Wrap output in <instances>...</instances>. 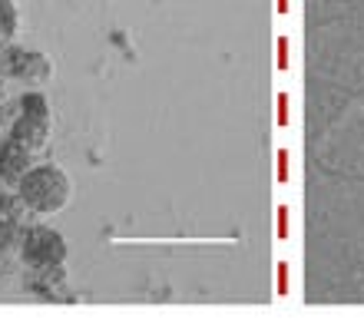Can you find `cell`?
I'll list each match as a JSON object with an SVG mask.
<instances>
[{
    "mask_svg": "<svg viewBox=\"0 0 364 334\" xmlns=\"http://www.w3.org/2000/svg\"><path fill=\"white\" fill-rule=\"evenodd\" d=\"M20 33V7L17 0H0V50L10 47Z\"/></svg>",
    "mask_w": 364,
    "mask_h": 334,
    "instance_id": "obj_6",
    "label": "cell"
},
{
    "mask_svg": "<svg viewBox=\"0 0 364 334\" xmlns=\"http://www.w3.org/2000/svg\"><path fill=\"white\" fill-rule=\"evenodd\" d=\"M33 163H37V156L30 153V149H23L14 136L0 139V179L7 182V185H17V182L30 172Z\"/></svg>",
    "mask_w": 364,
    "mask_h": 334,
    "instance_id": "obj_5",
    "label": "cell"
},
{
    "mask_svg": "<svg viewBox=\"0 0 364 334\" xmlns=\"http://www.w3.org/2000/svg\"><path fill=\"white\" fill-rule=\"evenodd\" d=\"M53 77V63L47 53L40 50H23V47H4L0 50V86H14L20 93L27 90H43Z\"/></svg>",
    "mask_w": 364,
    "mask_h": 334,
    "instance_id": "obj_3",
    "label": "cell"
},
{
    "mask_svg": "<svg viewBox=\"0 0 364 334\" xmlns=\"http://www.w3.org/2000/svg\"><path fill=\"white\" fill-rule=\"evenodd\" d=\"M20 255L33 271H53V268L63 265L67 258V242L63 235L47 225H23L20 232Z\"/></svg>",
    "mask_w": 364,
    "mask_h": 334,
    "instance_id": "obj_4",
    "label": "cell"
},
{
    "mask_svg": "<svg viewBox=\"0 0 364 334\" xmlns=\"http://www.w3.org/2000/svg\"><path fill=\"white\" fill-rule=\"evenodd\" d=\"M10 133L23 149H30L33 156H40L47 149L50 143V103L47 96L40 93V90H27V93H20L10 106Z\"/></svg>",
    "mask_w": 364,
    "mask_h": 334,
    "instance_id": "obj_2",
    "label": "cell"
},
{
    "mask_svg": "<svg viewBox=\"0 0 364 334\" xmlns=\"http://www.w3.org/2000/svg\"><path fill=\"white\" fill-rule=\"evenodd\" d=\"M17 199L30 215H57L70 202L67 172L53 163H33L27 176L17 182Z\"/></svg>",
    "mask_w": 364,
    "mask_h": 334,
    "instance_id": "obj_1",
    "label": "cell"
},
{
    "mask_svg": "<svg viewBox=\"0 0 364 334\" xmlns=\"http://www.w3.org/2000/svg\"><path fill=\"white\" fill-rule=\"evenodd\" d=\"M10 106H14V99H10V90H7V86H0V119H7Z\"/></svg>",
    "mask_w": 364,
    "mask_h": 334,
    "instance_id": "obj_7",
    "label": "cell"
}]
</instances>
